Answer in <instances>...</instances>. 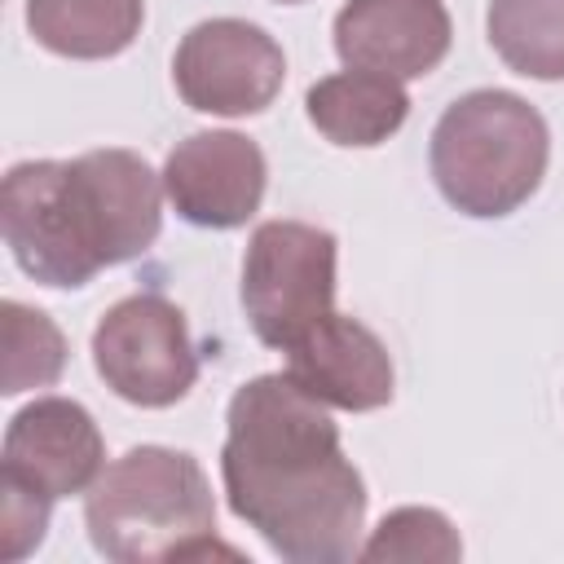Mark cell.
Returning <instances> with one entry per match:
<instances>
[{"label":"cell","mask_w":564,"mask_h":564,"mask_svg":"<svg viewBox=\"0 0 564 564\" xmlns=\"http://www.w3.org/2000/svg\"><path fill=\"white\" fill-rule=\"evenodd\" d=\"M220 480L229 511L291 564H344L361 551L366 480L339 449L330 405L286 370L247 379L225 410Z\"/></svg>","instance_id":"6da1fadb"},{"label":"cell","mask_w":564,"mask_h":564,"mask_svg":"<svg viewBox=\"0 0 564 564\" xmlns=\"http://www.w3.org/2000/svg\"><path fill=\"white\" fill-rule=\"evenodd\" d=\"M0 225L26 278L75 291L154 247L163 229V172L119 145L75 159H26L4 172Z\"/></svg>","instance_id":"7a4b0ae2"},{"label":"cell","mask_w":564,"mask_h":564,"mask_svg":"<svg viewBox=\"0 0 564 564\" xmlns=\"http://www.w3.org/2000/svg\"><path fill=\"white\" fill-rule=\"evenodd\" d=\"M93 546L115 564L203 560L216 546V498L189 449L132 445L84 494Z\"/></svg>","instance_id":"3957f363"},{"label":"cell","mask_w":564,"mask_h":564,"mask_svg":"<svg viewBox=\"0 0 564 564\" xmlns=\"http://www.w3.org/2000/svg\"><path fill=\"white\" fill-rule=\"evenodd\" d=\"M546 119L507 88H476L445 106L427 145L436 189L454 212L476 220L524 207L546 176Z\"/></svg>","instance_id":"277c9868"},{"label":"cell","mask_w":564,"mask_h":564,"mask_svg":"<svg viewBox=\"0 0 564 564\" xmlns=\"http://www.w3.org/2000/svg\"><path fill=\"white\" fill-rule=\"evenodd\" d=\"M335 260L339 242L322 225H256L242 256V308L260 344L286 352L304 330L335 313Z\"/></svg>","instance_id":"5b68a950"},{"label":"cell","mask_w":564,"mask_h":564,"mask_svg":"<svg viewBox=\"0 0 564 564\" xmlns=\"http://www.w3.org/2000/svg\"><path fill=\"white\" fill-rule=\"evenodd\" d=\"M93 366L101 383L141 410L176 405L198 379V348L185 313L159 295L137 291L101 313L93 326Z\"/></svg>","instance_id":"8992f818"},{"label":"cell","mask_w":564,"mask_h":564,"mask_svg":"<svg viewBox=\"0 0 564 564\" xmlns=\"http://www.w3.org/2000/svg\"><path fill=\"white\" fill-rule=\"evenodd\" d=\"M286 79L282 44L247 18H207L185 31L172 57V84L203 115H260Z\"/></svg>","instance_id":"52a82bcc"},{"label":"cell","mask_w":564,"mask_h":564,"mask_svg":"<svg viewBox=\"0 0 564 564\" xmlns=\"http://www.w3.org/2000/svg\"><path fill=\"white\" fill-rule=\"evenodd\" d=\"M106 471V441L97 419L70 397H35L4 427L0 480L48 502L88 494Z\"/></svg>","instance_id":"ba28073f"},{"label":"cell","mask_w":564,"mask_h":564,"mask_svg":"<svg viewBox=\"0 0 564 564\" xmlns=\"http://www.w3.org/2000/svg\"><path fill=\"white\" fill-rule=\"evenodd\" d=\"M264 154L251 137L212 128L189 132L172 145L163 163V194L181 220L198 229H238L260 212L264 198Z\"/></svg>","instance_id":"9c48e42d"},{"label":"cell","mask_w":564,"mask_h":564,"mask_svg":"<svg viewBox=\"0 0 564 564\" xmlns=\"http://www.w3.org/2000/svg\"><path fill=\"white\" fill-rule=\"evenodd\" d=\"M330 35L344 66L419 79L445 62L454 22L441 0H348Z\"/></svg>","instance_id":"30bf717a"},{"label":"cell","mask_w":564,"mask_h":564,"mask_svg":"<svg viewBox=\"0 0 564 564\" xmlns=\"http://www.w3.org/2000/svg\"><path fill=\"white\" fill-rule=\"evenodd\" d=\"M286 375L322 405L352 414L388 405L397 388L383 339L344 313H326L286 348Z\"/></svg>","instance_id":"8fae6325"},{"label":"cell","mask_w":564,"mask_h":564,"mask_svg":"<svg viewBox=\"0 0 564 564\" xmlns=\"http://www.w3.org/2000/svg\"><path fill=\"white\" fill-rule=\"evenodd\" d=\"M304 110L308 123L335 141V145H379L388 141L405 115H410V93L401 88V79L379 75V70H335L326 79H317L304 93Z\"/></svg>","instance_id":"7c38bea8"},{"label":"cell","mask_w":564,"mask_h":564,"mask_svg":"<svg viewBox=\"0 0 564 564\" xmlns=\"http://www.w3.org/2000/svg\"><path fill=\"white\" fill-rule=\"evenodd\" d=\"M145 22V0H26V26L40 48L75 62L119 57Z\"/></svg>","instance_id":"4fadbf2b"},{"label":"cell","mask_w":564,"mask_h":564,"mask_svg":"<svg viewBox=\"0 0 564 564\" xmlns=\"http://www.w3.org/2000/svg\"><path fill=\"white\" fill-rule=\"evenodd\" d=\"M494 53L524 79H564V0H489Z\"/></svg>","instance_id":"5bb4252c"},{"label":"cell","mask_w":564,"mask_h":564,"mask_svg":"<svg viewBox=\"0 0 564 564\" xmlns=\"http://www.w3.org/2000/svg\"><path fill=\"white\" fill-rule=\"evenodd\" d=\"M4 388L9 397L26 388H48L66 370V339L57 322L31 304L4 300Z\"/></svg>","instance_id":"9a60e30c"},{"label":"cell","mask_w":564,"mask_h":564,"mask_svg":"<svg viewBox=\"0 0 564 564\" xmlns=\"http://www.w3.org/2000/svg\"><path fill=\"white\" fill-rule=\"evenodd\" d=\"M357 555L370 564H383V560H458L463 542L441 511L397 507L375 524V533L366 538V546Z\"/></svg>","instance_id":"2e32d148"},{"label":"cell","mask_w":564,"mask_h":564,"mask_svg":"<svg viewBox=\"0 0 564 564\" xmlns=\"http://www.w3.org/2000/svg\"><path fill=\"white\" fill-rule=\"evenodd\" d=\"M48 498L18 489L9 480H0V529H4V560H22L26 551H35L44 542L48 529Z\"/></svg>","instance_id":"e0dca14e"},{"label":"cell","mask_w":564,"mask_h":564,"mask_svg":"<svg viewBox=\"0 0 564 564\" xmlns=\"http://www.w3.org/2000/svg\"><path fill=\"white\" fill-rule=\"evenodd\" d=\"M278 4H300V0H278Z\"/></svg>","instance_id":"ac0fdd59"}]
</instances>
